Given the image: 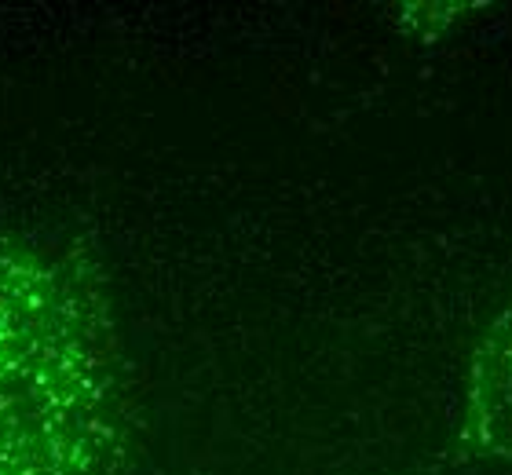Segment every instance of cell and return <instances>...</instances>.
<instances>
[{"instance_id":"obj_1","label":"cell","mask_w":512,"mask_h":475,"mask_svg":"<svg viewBox=\"0 0 512 475\" xmlns=\"http://www.w3.org/2000/svg\"><path fill=\"white\" fill-rule=\"evenodd\" d=\"M132 395L107 275L59 234L0 227V475H125Z\"/></svg>"},{"instance_id":"obj_2","label":"cell","mask_w":512,"mask_h":475,"mask_svg":"<svg viewBox=\"0 0 512 475\" xmlns=\"http://www.w3.org/2000/svg\"><path fill=\"white\" fill-rule=\"evenodd\" d=\"M458 450L472 461L512 465V304L472 348L461 391Z\"/></svg>"}]
</instances>
